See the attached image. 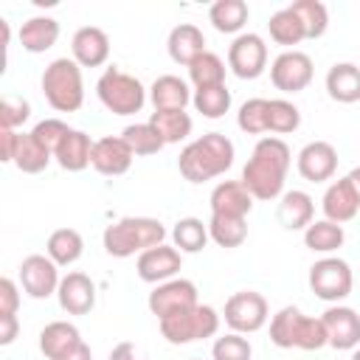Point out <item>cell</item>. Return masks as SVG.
I'll list each match as a JSON object with an SVG mask.
<instances>
[{
	"instance_id": "obj_1",
	"label": "cell",
	"mask_w": 360,
	"mask_h": 360,
	"mask_svg": "<svg viewBox=\"0 0 360 360\" xmlns=\"http://www.w3.org/2000/svg\"><path fill=\"white\" fill-rule=\"evenodd\" d=\"M290 169V149L281 138H262L242 169V186L253 200H276Z\"/></svg>"
},
{
	"instance_id": "obj_2",
	"label": "cell",
	"mask_w": 360,
	"mask_h": 360,
	"mask_svg": "<svg viewBox=\"0 0 360 360\" xmlns=\"http://www.w3.org/2000/svg\"><path fill=\"white\" fill-rule=\"evenodd\" d=\"M177 166L188 183H205L233 166V143L222 132H208L180 152Z\"/></svg>"
},
{
	"instance_id": "obj_3",
	"label": "cell",
	"mask_w": 360,
	"mask_h": 360,
	"mask_svg": "<svg viewBox=\"0 0 360 360\" xmlns=\"http://www.w3.org/2000/svg\"><path fill=\"white\" fill-rule=\"evenodd\" d=\"M166 228L158 219L149 217H124L115 225H107L104 231V250L115 259H127L132 253H143L149 248L163 245Z\"/></svg>"
},
{
	"instance_id": "obj_4",
	"label": "cell",
	"mask_w": 360,
	"mask_h": 360,
	"mask_svg": "<svg viewBox=\"0 0 360 360\" xmlns=\"http://www.w3.org/2000/svg\"><path fill=\"white\" fill-rule=\"evenodd\" d=\"M42 93L56 112H76L84 101L79 65L73 59H53L42 73Z\"/></svg>"
},
{
	"instance_id": "obj_5",
	"label": "cell",
	"mask_w": 360,
	"mask_h": 360,
	"mask_svg": "<svg viewBox=\"0 0 360 360\" xmlns=\"http://www.w3.org/2000/svg\"><path fill=\"white\" fill-rule=\"evenodd\" d=\"M96 93H98L101 104H104L110 112H115V115H132V112H138V110L143 107V101H146L143 84H141L135 76L124 73L121 68H107L104 76H101L98 84H96Z\"/></svg>"
},
{
	"instance_id": "obj_6",
	"label": "cell",
	"mask_w": 360,
	"mask_h": 360,
	"mask_svg": "<svg viewBox=\"0 0 360 360\" xmlns=\"http://www.w3.org/2000/svg\"><path fill=\"white\" fill-rule=\"evenodd\" d=\"M267 321V301L262 292L256 290H242L233 292L225 301V323L236 332V335H248V332H259Z\"/></svg>"
},
{
	"instance_id": "obj_7",
	"label": "cell",
	"mask_w": 360,
	"mask_h": 360,
	"mask_svg": "<svg viewBox=\"0 0 360 360\" xmlns=\"http://www.w3.org/2000/svg\"><path fill=\"white\" fill-rule=\"evenodd\" d=\"M309 287L323 301H340L352 292V270L343 259H321L309 267Z\"/></svg>"
},
{
	"instance_id": "obj_8",
	"label": "cell",
	"mask_w": 360,
	"mask_h": 360,
	"mask_svg": "<svg viewBox=\"0 0 360 360\" xmlns=\"http://www.w3.org/2000/svg\"><path fill=\"white\" fill-rule=\"evenodd\" d=\"M228 65L239 79H256L267 65V45L256 34H242L228 51Z\"/></svg>"
},
{
	"instance_id": "obj_9",
	"label": "cell",
	"mask_w": 360,
	"mask_h": 360,
	"mask_svg": "<svg viewBox=\"0 0 360 360\" xmlns=\"http://www.w3.org/2000/svg\"><path fill=\"white\" fill-rule=\"evenodd\" d=\"M20 284L31 298H48L51 292L59 290V276H56V262L51 256L31 253L20 264Z\"/></svg>"
},
{
	"instance_id": "obj_10",
	"label": "cell",
	"mask_w": 360,
	"mask_h": 360,
	"mask_svg": "<svg viewBox=\"0 0 360 360\" xmlns=\"http://www.w3.org/2000/svg\"><path fill=\"white\" fill-rule=\"evenodd\" d=\"M197 307V287L186 278H172L155 287V292H149V312L160 318L180 312V309H191Z\"/></svg>"
},
{
	"instance_id": "obj_11",
	"label": "cell",
	"mask_w": 360,
	"mask_h": 360,
	"mask_svg": "<svg viewBox=\"0 0 360 360\" xmlns=\"http://www.w3.org/2000/svg\"><path fill=\"white\" fill-rule=\"evenodd\" d=\"M270 79L284 93H301L312 82V59L301 51H287L273 62Z\"/></svg>"
},
{
	"instance_id": "obj_12",
	"label": "cell",
	"mask_w": 360,
	"mask_h": 360,
	"mask_svg": "<svg viewBox=\"0 0 360 360\" xmlns=\"http://www.w3.org/2000/svg\"><path fill=\"white\" fill-rule=\"evenodd\" d=\"M132 149L127 146L124 138H98L93 143V155H90V166L98 172V174H107V177H118L124 172H129L132 166Z\"/></svg>"
},
{
	"instance_id": "obj_13",
	"label": "cell",
	"mask_w": 360,
	"mask_h": 360,
	"mask_svg": "<svg viewBox=\"0 0 360 360\" xmlns=\"http://www.w3.org/2000/svg\"><path fill=\"white\" fill-rule=\"evenodd\" d=\"M323 326H326V338H329V346L338 349V352H346V349H354L360 343V318L354 309L349 307H332L323 312Z\"/></svg>"
},
{
	"instance_id": "obj_14",
	"label": "cell",
	"mask_w": 360,
	"mask_h": 360,
	"mask_svg": "<svg viewBox=\"0 0 360 360\" xmlns=\"http://www.w3.org/2000/svg\"><path fill=\"white\" fill-rule=\"evenodd\" d=\"M335 169H338V152H335V146L326 143V141H312V143H307V146L301 149V155H298V172H301V177L309 180V183H323V180H329V177L335 174Z\"/></svg>"
},
{
	"instance_id": "obj_15",
	"label": "cell",
	"mask_w": 360,
	"mask_h": 360,
	"mask_svg": "<svg viewBox=\"0 0 360 360\" xmlns=\"http://www.w3.org/2000/svg\"><path fill=\"white\" fill-rule=\"evenodd\" d=\"M59 307L68 315H87L96 307V284L84 273H68L59 281Z\"/></svg>"
},
{
	"instance_id": "obj_16",
	"label": "cell",
	"mask_w": 360,
	"mask_h": 360,
	"mask_svg": "<svg viewBox=\"0 0 360 360\" xmlns=\"http://www.w3.org/2000/svg\"><path fill=\"white\" fill-rule=\"evenodd\" d=\"M177 270H180V250L177 248L158 245V248H149L138 256V276L149 284L169 281Z\"/></svg>"
},
{
	"instance_id": "obj_17",
	"label": "cell",
	"mask_w": 360,
	"mask_h": 360,
	"mask_svg": "<svg viewBox=\"0 0 360 360\" xmlns=\"http://www.w3.org/2000/svg\"><path fill=\"white\" fill-rule=\"evenodd\" d=\"M70 48H73L76 65H82V68H98L110 56V37L101 28H96V25H84V28H79L73 34V45Z\"/></svg>"
},
{
	"instance_id": "obj_18",
	"label": "cell",
	"mask_w": 360,
	"mask_h": 360,
	"mask_svg": "<svg viewBox=\"0 0 360 360\" xmlns=\"http://www.w3.org/2000/svg\"><path fill=\"white\" fill-rule=\"evenodd\" d=\"M253 208L250 191L242 186V180H225L211 191V214H231V217H248Z\"/></svg>"
},
{
	"instance_id": "obj_19",
	"label": "cell",
	"mask_w": 360,
	"mask_h": 360,
	"mask_svg": "<svg viewBox=\"0 0 360 360\" xmlns=\"http://www.w3.org/2000/svg\"><path fill=\"white\" fill-rule=\"evenodd\" d=\"M205 53V37L197 25L191 22H180L172 28L169 34V56L177 62V65H191L197 56Z\"/></svg>"
},
{
	"instance_id": "obj_20",
	"label": "cell",
	"mask_w": 360,
	"mask_h": 360,
	"mask_svg": "<svg viewBox=\"0 0 360 360\" xmlns=\"http://www.w3.org/2000/svg\"><path fill=\"white\" fill-rule=\"evenodd\" d=\"M357 208H360V200H357V194H354V188H352V183L346 177L326 188V194H323V214H326L329 222H338V225L349 222V219H354Z\"/></svg>"
},
{
	"instance_id": "obj_21",
	"label": "cell",
	"mask_w": 360,
	"mask_h": 360,
	"mask_svg": "<svg viewBox=\"0 0 360 360\" xmlns=\"http://www.w3.org/2000/svg\"><path fill=\"white\" fill-rule=\"evenodd\" d=\"M93 143L90 135L79 132V129H70L68 138L59 143V149L53 152L56 163L65 169V172H82L90 166V155H93Z\"/></svg>"
},
{
	"instance_id": "obj_22",
	"label": "cell",
	"mask_w": 360,
	"mask_h": 360,
	"mask_svg": "<svg viewBox=\"0 0 360 360\" xmlns=\"http://www.w3.org/2000/svg\"><path fill=\"white\" fill-rule=\"evenodd\" d=\"M76 343H82L79 329L68 321H53L39 332V349L48 360H59L62 354H68Z\"/></svg>"
},
{
	"instance_id": "obj_23",
	"label": "cell",
	"mask_w": 360,
	"mask_h": 360,
	"mask_svg": "<svg viewBox=\"0 0 360 360\" xmlns=\"http://www.w3.org/2000/svg\"><path fill=\"white\" fill-rule=\"evenodd\" d=\"M326 90L340 104L360 101V68H354L349 62L329 68V73H326Z\"/></svg>"
},
{
	"instance_id": "obj_24",
	"label": "cell",
	"mask_w": 360,
	"mask_h": 360,
	"mask_svg": "<svg viewBox=\"0 0 360 360\" xmlns=\"http://www.w3.org/2000/svg\"><path fill=\"white\" fill-rule=\"evenodd\" d=\"M59 39V22L51 17H31L20 28V45L31 53H45Z\"/></svg>"
},
{
	"instance_id": "obj_25",
	"label": "cell",
	"mask_w": 360,
	"mask_h": 360,
	"mask_svg": "<svg viewBox=\"0 0 360 360\" xmlns=\"http://www.w3.org/2000/svg\"><path fill=\"white\" fill-rule=\"evenodd\" d=\"M312 197L304 194V191H287L278 202V222L287 228V231H301V228H309L312 225Z\"/></svg>"
},
{
	"instance_id": "obj_26",
	"label": "cell",
	"mask_w": 360,
	"mask_h": 360,
	"mask_svg": "<svg viewBox=\"0 0 360 360\" xmlns=\"http://www.w3.org/2000/svg\"><path fill=\"white\" fill-rule=\"evenodd\" d=\"M208 236H211L219 248H239V245L248 239V222H245V217L211 214Z\"/></svg>"
},
{
	"instance_id": "obj_27",
	"label": "cell",
	"mask_w": 360,
	"mask_h": 360,
	"mask_svg": "<svg viewBox=\"0 0 360 360\" xmlns=\"http://www.w3.org/2000/svg\"><path fill=\"white\" fill-rule=\"evenodd\" d=\"M160 335L174 346L197 340V307L180 309V312H172V315L160 318Z\"/></svg>"
},
{
	"instance_id": "obj_28",
	"label": "cell",
	"mask_w": 360,
	"mask_h": 360,
	"mask_svg": "<svg viewBox=\"0 0 360 360\" xmlns=\"http://www.w3.org/2000/svg\"><path fill=\"white\" fill-rule=\"evenodd\" d=\"M152 104L155 110H186L188 104V87L177 76H160L152 84Z\"/></svg>"
},
{
	"instance_id": "obj_29",
	"label": "cell",
	"mask_w": 360,
	"mask_h": 360,
	"mask_svg": "<svg viewBox=\"0 0 360 360\" xmlns=\"http://www.w3.org/2000/svg\"><path fill=\"white\" fill-rule=\"evenodd\" d=\"M149 124L158 129V135L166 143H177L191 135V118L186 110H155Z\"/></svg>"
},
{
	"instance_id": "obj_30",
	"label": "cell",
	"mask_w": 360,
	"mask_h": 360,
	"mask_svg": "<svg viewBox=\"0 0 360 360\" xmlns=\"http://www.w3.org/2000/svg\"><path fill=\"white\" fill-rule=\"evenodd\" d=\"M211 22L222 34H236L248 22V3L245 0H217L208 11Z\"/></svg>"
},
{
	"instance_id": "obj_31",
	"label": "cell",
	"mask_w": 360,
	"mask_h": 360,
	"mask_svg": "<svg viewBox=\"0 0 360 360\" xmlns=\"http://www.w3.org/2000/svg\"><path fill=\"white\" fill-rule=\"evenodd\" d=\"M51 163V152L34 141V135H20V143H17V152H14V166L25 174H39L42 169H48Z\"/></svg>"
},
{
	"instance_id": "obj_32",
	"label": "cell",
	"mask_w": 360,
	"mask_h": 360,
	"mask_svg": "<svg viewBox=\"0 0 360 360\" xmlns=\"http://www.w3.org/2000/svg\"><path fill=\"white\" fill-rule=\"evenodd\" d=\"M82 248H84V242H82L79 231H73V228H59L48 236V256L56 264H73L82 256Z\"/></svg>"
},
{
	"instance_id": "obj_33",
	"label": "cell",
	"mask_w": 360,
	"mask_h": 360,
	"mask_svg": "<svg viewBox=\"0 0 360 360\" xmlns=\"http://www.w3.org/2000/svg\"><path fill=\"white\" fill-rule=\"evenodd\" d=\"M267 28H270V37H273L278 45H298L301 39H307V31H304V25H301V20H298V14H295L292 8L276 11V14L270 17Z\"/></svg>"
},
{
	"instance_id": "obj_34",
	"label": "cell",
	"mask_w": 360,
	"mask_h": 360,
	"mask_svg": "<svg viewBox=\"0 0 360 360\" xmlns=\"http://www.w3.org/2000/svg\"><path fill=\"white\" fill-rule=\"evenodd\" d=\"M188 76H191V82H194V87L197 90H205V87H217V84H225L222 79H225V65H222V59L217 56V53H202V56H197L191 65H188Z\"/></svg>"
},
{
	"instance_id": "obj_35",
	"label": "cell",
	"mask_w": 360,
	"mask_h": 360,
	"mask_svg": "<svg viewBox=\"0 0 360 360\" xmlns=\"http://www.w3.org/2000/svg\"><path fill=\"white\" fill-rule=\"evenodd\" d=\"M343 239H346L343 228H340L338 222H329V219H323V222H312V225L307 228V233H304L307 248H309V250H318V253L338 250V248L343 245Z\"/></svg>"
},
{
	"instance_id": "obj_36",
	"label": "cell",
	"mask_w": 360,
	"mask_h": 360,
	"mask_svg": "<svg viewBox=\"0 0 360 360\" xmlns=\"http://www.w3.org/2000/svg\"><path fill=\"white\" fill-rule=\"evenodd\" d=\"M301 309L298 307H284L273 323H270V340L278 346V349H292L295 340H298V326H301Z\"/></svg>"
},
{
	"instance_id": "obj_37",
	"label": "cell",
	"mask_w": 360,
	"mask_h": 360,
	"mask_svg": "<svg viewBox=\"0 0 360 360\" xmlns=\"http://www.w3.org/2000/svg\"><path fill=\"white\" fill-rule=\"evenodd\" d=\"M290 8L298 14V20H301V25L307 31V39L323 37V31L329 25V14H326L323 3H318V0H295Z\"/></svg>"
},
{
	"instance_id": "obj_38",
	"label": "cell",
	"mask_w": 360,
	"mask_h": 360,
	"mask_svg": "<svg viewBox=\"0 0 360 360\" xmlns=\"http://www.w3.org/2000/svg\"><path fill=\"white\" fill-rule=\"evenodd\" d=\"M121 138L127 141L132 155H158L166 146V141L158 135V129L152 124H132V127L124 129Z\"/></svg>"
},
{
	"instance_id": "obj_39",
	"label": "cell",
	"mask_w": 360,
	"mask_h": 360,
	"mask_svg": "<svg viewBox=\"0 0 360 360\" xmlns=\"http://www.w3.org/2000/svg\"><path fill=\"white\" fill-rule=\"evenodd\" d=\"M172 236H174V248H180L183 253H197L208 242V228L197 217H186L174 225Z\"/></svg>"
},
{
	"instance_id": "obj_40",
	"label": "cell",
	"mask_w": 360,
	"mask_h": 360,
	"mask_svg": "<svg viewBox=\"0 0 360 360\" xmlns=\"http://www.w3.org/2000/svg\"><path fill=\"white\" fill-rule=\"evenodd\" d=\"M194 107H197V112H202L205 118H222V115L228 112V107H231V90H228L225 84L197 90Z\"/></svg>"
},
{
	"instance_id": "obj_41",
	"label": "cell",
	"mask_w": 360,
	"mask_h": 360,
	"mask_svg": "<svg viewBox=\"0 0 360 360\" xmlns=\"http://www.w3.org/2000/svg\"><path fill=\"white\" fill-rule=\"evenodd\" d=\"M298 124H301V112H298L295 104H290L284 98L270 101V107H267V129L270 132L287 135V132H295Z\"/></svg>"
},
{
	"instance_id": "obj_42",
	"label": "cell",
	"mask_w": 360,
	"mask_h": 360,
	"mask_svg": "<svg viewBox=\"0 0 360 360\" xmlns=\"http://www.w3.org/2000/svg\"><path fill=\"white\" fill-rule=\"evenodd\" d=\"M267 107H270L267 98H250V101H245L242 110H239V129L248 132V135L267 132Z\"/></svg>"
},
{
	"instance_id": "obj_43",
	"label": "cell",
	"mask_w": 360,
	"mask_h": 360,
	"mask_svg": "<svg viewBox=\"0 0 360 360\" xmlns=\"http://www.w3.org/2000/svg\"><path fill=\"white\" fill-rule=\"evenodd\" d=\"M329 338H326V326L321 318H309L304 315L301 318V326H298V340H295V349H304V352H315L321 346H326Z\"/></svg>"
},
{
	"instance_id": "obj_44",
	"label": "cell",
	"mask_w": 360,
	"mask_h": 360,
	"mask_svg": "<svg viewBox=\"0 0 360 360\" xmlns=\"http://www.w3.org/2000/svg\"><path fill=\"white\" fill-rule=\"evenodd\" d=\"M68 124L65 121H59V118H45V121H39L34 129H31V135H34V141L37 143H42L51 155L59 149V143L68 138Z\"/></svg>"
},
{
	"instance_id": "obj_45",
	"label": "cell",
	"mask_w": 360,
	"mask_h": 360,
	"mask_svg": "<svg viewBox=\"0 0 360 360\" xmlns=\"http://www.w3.org/2000/svg\"><path fill=\"white\" fill-rule=\"evenodd\" d=\"M211 354H214V360H250L253 349H250V343H248L242 335L231 332V335H225V338H217Z\"/></svg>"
},
{
	"instance_id": "obj_46",
	"label": "cell",
	"mask_w": 360,
	"mask_h": 360,
	"mask_svg": "<svg viewBox=\"0 0 360 360\" xmlns=\"http://www.w3.org/2000/svg\"><path fill=\"white\" fill-rule=\"evenodd\" d=\"M31 115V107L20 96H3L0 98V129H17Z\"/></svg>"
},
{
	"instance_id": "obj_47",
	"label": "cell",
	"mask_w": 360,
	"mask_h": 360,
	"mask_svg": "<svg viewBox=\"0 0 360 360\" xmlns=\"http://www.w3.org/2000/svg\"><path fill=\"white\" fill-rule=\"evenodd\" d=\"M217 329H219V315L214 312V307L197 304V340L217 335Z\"/></svg>"
},
{
	"instance_id": "obj_48",
	"label": "cell",
	"mask_w": 360,
	"mask_h": 360,
	"mask_svg": "<svg viewBox=\"0 0 360 360\" xmlns=\"http://www.w3.org/2000/svg\"><path fill=\"white\" fill-rule=\"evenodd\" d=\"M20 295L11 278H0V315H17Z\"/></svg>"
},
{
	"instance_id": "obj_49",
	"label": "cell",
	"mask_w": 360,
	"mask_h": 360,
	"mask_svg": "<svg viewBox=\"0 0 360 360\" xmlns=\"http://www.w3.org/2000/svg\"><path fill=\"white\" fill-rule=\"evenodd\" d=\"M17 143H20V132H14V129H0V160L14 163Z\"/></svg>"
},
{
	"instance_id": "obj_50",
	"label": "cell",
	"mask_w": 360,
	"mask_h": 360,
	"mask_svg": "<svg viewBox=\"0 0 360 360\" xmlns=\"http://www.w3.org/2000/svg\"><path fill=\"white\" fill-rule=\"evenodd\" d=\"M107 360H146V354L135 346V343H129V340H121L112 352H110V357Z\"/></svg>"
},
{
	"instance_id": "obj_51",
	"label": "cell",
	"mask_w": 360,
	"mask_h": 360,
	"mask_svg": "<svg viewBox=\"0 0 360 360\" xmlns=\"http://www.w3.org/2000/svg\"><path fill=\"white\" fill-rule=\"evenodd\" d=\"M17 315H0V346H8L17 338Z\"/></svg>"
},
{
	"instance_id": "obj_52",
	"label": "cell",
	"mask_w": 360,
	"mask_h": 360,
	"mask_svg": "<svg viewBox=\"0 0 360 360\" xmlns=\"http://www.w3.org/2000/svg\"><path fill=\"white\" fill-rule=\"evenodd\" d=\"M59 360H93V352H90V346L82 340V343H76L68 354H62Z\"/></svg>"
},
{
	"instance_id": "obj_53",
	"label": "cell",
	"mask_w": 360,
	"mask_h": 360,
	"mask_svg": "<svg viewBox=\"0 0 360 360\" xmlns=\"http://www.w3.org/2000/svg\"><path fill=\"white\" fill-rule=\"evenodd\" d=\"M346 180L352 183V188H354V194H357V200H360V166H357V169H352V172L346 174Z\"/></svg>"
},
{
	"instance_id": "obj_54",
	"label": "cell",
	"mask_w": 360,
	"mask_h": 360,
	"mask_svg": "<svg viewBox=\"0 0 360 360\" xmlns=\"http://www.w3.org/2000/svg\"><path fill=\"white\" fill-rule=\"evenodd\" d=\"M352 360H360V349H357V352H354V357H352Z\"/></svg>"
},
{
	"instance_id": "obj_55",
	"label": "cell",
	"mask_w": 360,
	"mask_h": 360,
	"mask_svg": "<svg viewBox=\"0 0 360 360\" xmlns=\"http://www.w3.org/2000/svg\"><path fill=\"white\" fill-rule=\"evenodd\" d=\"M188 360H197V357H188Z\"/></svg>"
}]
</instances>
